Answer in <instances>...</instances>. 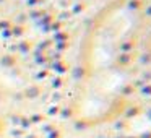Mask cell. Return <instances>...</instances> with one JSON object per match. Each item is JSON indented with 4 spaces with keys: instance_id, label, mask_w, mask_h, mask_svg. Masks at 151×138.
I'll use <instances>...</instances> for the list:
<instances>
[{
    "instance_id": "1",
    "label": "cell",
    "mask_w": 151,
    "mask_h": 138,
    "mask_svg": "<svg viewBox=\"0 0 151 138\" xmlns=\"http://www.w3.org/2000/svg\"><path fill=\"white\" fill-rule=\"evenodd\" d=\"M140 21L135 7L119 4L93 26L86 44V75L73 104V117L81 125H98L119 111L128 75L119 60Z\"/></svg>"
}]
</instances>
